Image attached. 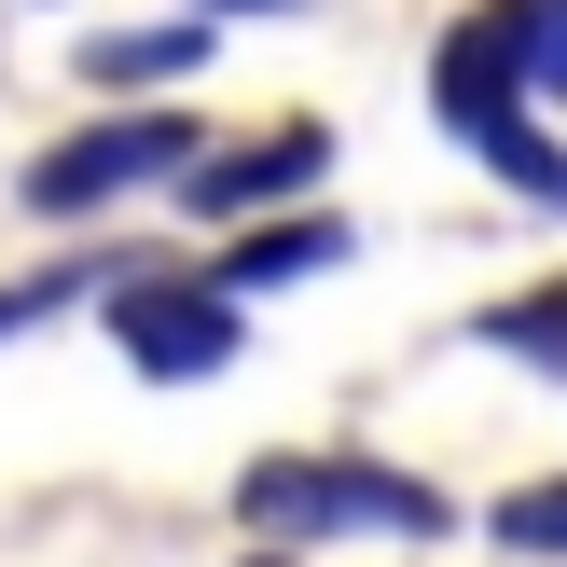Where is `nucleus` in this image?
Wrapping results in <instances>:
<instances>
[{"label": "nucleus", "instance_id": "nucleus-1", "mask_svg": "<svg viewBox=\"0 0 567 567\" xmlns=\"http://www.w3.org/2000/svg\"><path fill=\"white\" fill-rule=\"evenodd\" d=\"M236 513L264 540H443L457 498L430 471H374V457H264L236 485Z\"/></svg>", "mask_w": 567, "mask_h": 567}, {"label": "nucleus", "instance_id": "nucleus-2", "mask_svg": "<svg viewBox=\"0 0 567 567\" xmlns=\"http://www.w3.org/2000/svg\"><path fill=\"white\" fill-rule=\"evenodd\" d=\"M194 111H111V125H70L42 166H28V221H83L138 181H194Z\"/></svg>", "mask_w": 567, "mask_h": 567}, {"label": "nucleus", "instance_id": "nucleus-3", "mask_svg": "<svg viewBox=\"0 0 567 567\" xmlns=\"http://www.w3.org/2000/svg\"><path fill=\"white\" fill-rule=\"evenodd\" d=\"M540 83V0H485V14H457L443 28V55H430V97H443V125L485 153V138H513V97Z\"/></svg>", "mask_w": 567, "mask_h": 567}, {"label": "nucleus", "instance_id": "nucleus-4", "mask_svg": "<svg viewBox=\"0 0 567 567\" xmlns=\"http://www.w3.org/2000/svg\"><path fill=\"white\" fill-rule=\"evenodd\" d=\"M111 347L153 388H194V374H221V360L249 347V319H236L221 277H138V291H111Z\"/></svg>", "mask_w": 567, "mask_h": 567}, {"label": "nucleus", "instance_id": "nucleus-5", "mask_svg": "<svg viewBox=\"0 0 567 567\" xmlns=\"http://www.w3.org/2000/svg\"><path fill=\"white\" fill-rule=\"evenodd\" d=\"M319 166H332L319 125H277V138H249V153H208L194 166V221H249V208H277V194H305Z\"/></svg>", "mask_w": 567, "mask_h": 567}, {"label": "nucleus", "instance_id": "nucleus-6", "mask_svg": "<svg viewBox=\"0 0 567 567\" xmlns=\"http://www.w3.org/2000/svg\"><path fill=\"white\" fill-rule=\"evenodd\" d=\"M319 264H347V221H264V236H236L221 249V291H277V277H319Z\"/></svg>", "mask_w": 567, "mask_h": 567}, {"label": "nucleus", "instance_id": "nucleus-7", "mask_svg": "<svg viewBox=\"0 0 567 567\" xmlns=\"http://www.w3.org/2000/svg\"><path fill=\"white\" fill-rule=\"evenodd\" d=\"M485 540H513V567H567V485H513L485 513Z\"/></svg>", "mask_w": 567, "mask_h": 567}, {"label": "nucleus", "instance_id": "nucleus-8", "mask_svg": "<svg viewBox=\"0 0 567 567\" xmlns=\"http://www.w3.org/2000/svg\"><path fill=\"white\" fill-rule=\"evenodd\" d=\"M138 277H153V264H83V277H14V291H0V347H14V332H42L55 305H83V291H138Z\"/></svg>", "mask_w": 567, "mask_h": 567}, {"label": "nucleus", "instance_id": "nucleus-9", "mask_svg": "<svg viewBox=\"0 0 567 567\" xmlns=\"http://www.w3.org/2000/svg\"><path fill=\"white\" fill-rule=\"evenodd\" d=\"M194 55H208V28H125V42H97L83 70L97 83H166V70H194Z\"/></svg>", "mask_w": 567, "mask_h": 567}, {"label": "nucleus", "instance_id": "nucleus-10", "mask_svg": "<svg viewBox=\"0 0 567 567\" xmlns=\"http://www.w3.org/2000/svg\"><path fill=\"white\" fill-rule=\"evenodd\" d=\"M485 347H513V360H540V374H567V277H554V291H526V305H498Z\"/></svg>", "mask_w": 567, "mask_h": 567}, {"label": "nucleus", "instance_id": "nucleus-11", "mask_svg": "<svg viewBox=\"0 0 567 567\" xmlns=\"http://www.w3.org/2000/svg\"><path fill=\"white\" fill-rule=\"evenodd\" d=\"M208 14H291V0H194V28H208Z\"/></svg>", "mask_w": 567, "mask_h": 567}, {"label": "nucleus", "instance_id": "nucleus-12", "mask_svg": "<svg viewBox=\"0 0 567 567\" xmlns=\"http://www.w3.org/2000/svg\"><path fill=\"white\" fill-rule=\"evenodd\" d=\"M249 567H291V554H249Z\"/></svg>", "mask_w": 567, "mask_h": 567}]
</instances>
